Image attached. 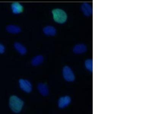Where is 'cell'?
Instances as JSON below:
<instances>
[{
  "instance_id": "1",
  "label": "cell",
  "mask_w": 152,
  "mask_h": 114,
  "mask_svg": "<svg viewBox=\"0 0 152 114\" xmlns=\"http://www.w3.org/2000/svg\"><path fill=\"white\" fill-rule=\"evenodd\" d=\"M24 104V102L17 96L13 95L10 98V107L15 113H18L21 112Z\"/></svg>"
},
{
  "instance_id": "2",
  "label": "cell",
  "mask_w": 152,
  "mask_h": 114,
  "mask_svg": "<svg viewBox=\"0 0 152 114\" xmlns=\"http://www.w3.org/2000/svg\"><path fill=\"white\" fill-rule=\"evenodd\" d=\"M52 13L54 21L58 23H64L67 20V15L63 10L60 9H53Z\"/></svg>"
},
{
  "instance_id": "3",
  "label": "cell",
  "mask_w": 152,
  "mask_h": 114,
  "mask_svg": "<svg viewBox=\"0 0 152 114\" xmlns=\"http://www.w3.org/2000/svg\"><path fill=\"white\" fill-rule=\"evenodd\" d=\"M63 75L65 80L69 82H72L75 80V76L71 68L67 66L63 69Z\"/></svg>"
},
{
  "instance_id": "4",
  "label": "cell",
  "mask_w": 152,
  "mask_h": 114,
  "mask_svg": "<svg viewBox=\"0 0 152 114\" xmlns=\"http://www.w3.org/2000/svg\"><path fill=\"white\" fill-rule=\"evenodd\" d=\"M19 83L20 88L26 93H30L32 91V84L28 80L21 79L19 80Z\"/></svg>"
},
{
  "instance_id": "5",
  "label": "cell",
  "mask_w": 152,
  "mask_h": 114,
  "mask_svg": "<svg viewBox=\"0 0 152 114\" xmlns=\"http://www.w3.org/2000/svg\"><path fill=\"white\" fill-rule=\"evenodd\" d=\"M71 102V98L69 96H65L61 97L58 101V106L60 108H66L70 104Z\"/></svg>"
},
{
  "instance_id": "6",
  "label": "cell",
  "mask_w": 152,
  "mask_h": 114,
  "mask_svg": "<svg viewBox=\"0 0 152 114\" xmlns=\"http://www.w3.org/2000/svg\"><path fill=\"white\" fill-rule=\"evenodd\" d=\"M11 8L12 12L15 14H19L24 11L23 6L18 2H14L12 4Z\"/></svg>"
},
{
  "instance_id": "7",
  "label": "cell",
  "mask_w": 152,
  "mask_h": 114,
  "mask_svg": "<svg viewBox=\"0 0 152 114\" xmlns=\"http://www.w3.org/2000/svg\"><path fill=\"white\" fill-rule=\"evenodd\" d=\"M43 32L47 36H53L56 35L57 31L55 27L49 26L45 27Z\"/></svg>"
},
{
  "instance_id": "8",
  "label": "cell",
  "mask_w": 152,
  "mask_h": 114,
  "mask_svg": "<svg viewBox=\"0 0 152 114\" xmlns=\"http://www.w3.org/2000/svg\"><path fill=\"white\" fill-rule=\"evenodd\" d=\"M6 30L10 33L17 34L21 32V28L17 26L9 25L6 27Z\"/></svg>"
},
{
  "instance_id": "9",
  "label": "cell",
  "mask_w": 152,
  "mask_h": 114,
  "mask_svg": "<svg viewBox=\"0 0 152 114\" xmlns=\"http://www.w3.org/2000/svg\"><path fill=\"white\" fill-rule=\"evenodd\" d=\"M38 89L39 92L42 96H47L48 95L49 91L47 86L44 83H40L38 85Z\"/></svg>"
},
{
  "instance_id": "10",
  "label": "cell",
  "mask_w": 152,
  "mask_h": 114,
  "mask_svg": "<svg viewBox=\"0 0 152 114\" xmlns=\"http://www.w3.org/2000/svg\"><path fill=\"white\" fill-rule=\"evenodd\" d=\"M87 50L86 46L83 44H78L74 47L73 51L76 54H82Z\"/></svg>"
},
{
  "instance_id": "11",
  "label": "cell",
  "mask_w": 152,
  "mask_h": 114,
  "mask_svg": "<svg viewBox=\"0 0 152 114\" xmlns=\"http://www.w3.org/2000/svg\"><path fill=\"white\" fill-rule=\"evenodd\" d=\"M14 47L18 52L22 55H25L27 53L26 48L22 44L19 42H15L14 43Z\"/></svg>"
},
{
  "instance_id": "12",
  "label": "cell",
  "mask_w": 152,
  "mask_h": 114,
  "mask_svg": "<svg viewBox=\"0 0 152 114\" xmlns=\"http://www.w3.org/2000/svg\"><path fill=\"white\" fill-rule=\"evenodd\" d=\"M81 9L84 14L86 15H90L91 14V7L88 4H83L81 6Z\"/></svg>"
},
{
  "instance_id": "13",
  "label": "cell",
  "mask_w": 152,
  "mask_h": 114,
  "mask_svg": "<svg viewBox=\"0 0 152 114\" xmlns=\"http://www.w3.org/2000/svg\"><path fill=\"white\" fill-rule=\"evenodd\" d=\"M44 58L42 55H38L34 58L32 61V64L34 66H37L42 63Z\"/></svg>"
},
{
  "instance_id": "14",
  "label": "cell",
  "mask_w": 152,
  "mask_h": 114,
  "mask_svg": "<svg viewBox=\"0 0 152 114\" xmlns=\"http://www.w3.org/2000/svg\"><path fill=\"white\" fill-rule=\"evenodd\" d=\"M85 66L88 70L91 72L93 71V62L92 59H89L86 61Z\"/></svg>"
},
{
  "instance_id": "15",
  "label": "cell",
  "mask_w": 152,
  "mask_h": 114,
  "mask_svg": "<svg viewBox=\"0 0 152 114\" xmlns=\"http://www.w3.org/2000/svg\"><path fill=\"white\" fill-rule=\"evenodd\" d=\"M5 48L2 44L0 43V54H3L5 52Z\"/></svg>"
}]
</instances>
